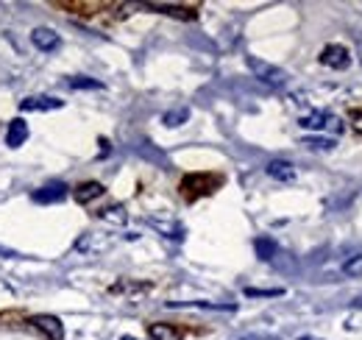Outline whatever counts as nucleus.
Returning <instances> with one entry per match:
<instances>
[{"label":"nucleus","mask_w":362,"mask_h":340,"mask_svg":"<svg viewBox=\"0 0 362 340\" xmlns=\"http://www.w3.org/2000/svg\"><path fill=\"white\" fill-rule=\"evenodd\" d=\"M359 59H362V42H359Z\"/></svg>","instance_id":"393cba45"},{"label":"nucleus","mask_w":362,"mask_h":340,"mask_svg":"<svg viewBox=\"0 0 362 340\" xmlns=\"http://www.w3.org/2000/svg\"><path fill=\"white\" fill-rule=\"evenodd\" d=\"M67 87H70V90H101L103 84L95 81V79H87V76H79V79H70Z\"/></svg>","instance_id":"ddd939ff"},{"label":"nucleus","mask_w":362,"mask_h":340,"mask_svg":"<svg viewBox=\"0 0 362 340\" xmlns=\"http://www.w3.org/2000/svg\"><path fill=\"white\" fill-rule=\"evenodd\" d=\"M345 274H362V257H354L351 262H345Z\"/></svg>","instance_id":"6ab92c4d"},{"label":"nucleus","mask_w":362,"mask_h":340,"mask_svg":"<svg viewBox=\"0 0 362 340\" xmlns=\"http://www.w3.org/2000/svg\"><path fill=\"white\" fill-rule=\"evenodd\" d=\"M268 176L276 179V181H293L296 179V168L290 162H284V159H273L268 165Z\"/></svg>","instance_id":"f8f14e48"},{"label":"nucleus","mask_w":362,"mask_h":340,"mask_svg":"<svg viewBox=\"0 0 362 340\" xmlns=\"http://www.w3.org/2000/svg\"><path fill=\"white\" fill-rule=\"evenodd\" d=\"M26 140H28V123L23 117H14L9 123V128H6V146L9 148H20Z\"/></svg>","instance_id":"6e6552de"},{"label":"nucleus","mask_w":362,"mask_h":340,"mask_svg":"<svg viewBox=\"0 0 362 340\" xmlns=\"http://www.w3.org/2000/svg\"><path fill=\"white\" fill-rule=\"evenodd\" d=\"M257 251H259L262 259H273L276 257V243L268 240V237H262V240H257Z\"/></svg>","instance_id":"2eb2a0df"},{"label":"nucleus","mask_w":362,"mask_h":340,"mask_svg":"<svg viewBox=\"0 0 362 340\" xmlns=\"http://www.w3.org/2000/svg\"><path fill=\"white\" fill-rule=\"evenodd\" d=\"M148 334H151L154 340H181V337H184V332H181L179 326H173V323H162V321L148 323Z\"/></svg>","instance_id":"9b49d317"},{"label":"nucleus","mask_w":362,"mask_h":340,"mask_svg":"<svg viewBox=\"0 0 362 340\" xmlns=\"http://www.w3.org/2000/svg\"><path fill=\"white\" fill-rule=\"evenodd\" d=\"M245 64H248V70H251L259 81H265V84H270V87H284L287 79H290L284 70H279V67H273V64H268V61H262V59H257V56H248Z\"/></svg>","instance_id":"f03ea898"},{"label":"nucleus","mask_w":362,"mask_h":340,"mask_svg":"<svg viewBox=\"0 0 362 340\" xmlns=\"http://www.w3.org/2000/svg\"><path fill=\"white\" fill-rule=\"evenodd\" d=\"M221 184H223V179L214 176V173H190V176L181 179L179 190H181V198H184V201H195V198L212 195Z\"/></svg>","instance_id":"f257e3e1"},{"label":"nucleus","mask_w":362,"mask_h":340,"mask_svg":"<svg viewBox=\"0 0 362 340\" xmlns=\"http://www.w3.org/2000/svg\"><path fill=\"white\" fill-rule=\"evenodd\" d=\"M103 192H106V187L101 181H84V184H79L76 190H72V195H76L79 203H90V201L101 198Z\"/></svg>","instance_id":"9d476101"},{"label":"nucleus","mask_w":362,"mask_h":340,"mask_svg":"<svg viewBox=\"0 0 362 340\" xmlns=\"http://www.w3.org/2000/svg\"><path fill=\"white\" fill-rule=\"evenodd\" d=\"M61 106H64V101H59L53 95H31L20 103L23 112H50V109H61Z\"/></svg>","instance_id":"423d86ee"},{"label":"nucleus","mask_w":362,"mask_h":340,"mask_svg":"<svg viewBox=\"0 0 362 340\" xmlns=\"http://www.w3.org/2000/svg\"><path fill=\"white\" fill-rule=\"evenodd\" d=\"M348 117H351V126L362 134V109H351V114H348Z\"/></svg>","instance_id":"aec40b11"},{"label":"nucleus","mask_w":362,"mask_h":340,"mask_svg":"<svg viewBox=\"0 0 362 340\" xmlns=\"http://www.w3.org/2000/svg\"><path fill=\"white\" fill-rule=\"evenodd\" d=\"M345 329L351 332V329H362V310H356V312H351L348 318H345Z\"/></svg>","instance_id":"a211bd4d"},{"label":"nucleus","mask_w":362,"mask_h":340,"mask_svg":"<svg viewBox=\"0 0 362 340\" xmlns=\"http://www.w3.org/2000/svg\"><path fill=\"white\" fill-rule=\"evenodd\" d=\"M321 64L332 67V70H345V67L351 64V53L343 45H326L321 50Z\"/></svg>","instance_id":"39448f33"},{"label":"nucleus","mask_w":362,"mask_h":340,"mask_svg":"<svg viewBox=\"0 0 362 340\" xmlns=\"http://www.w3.org/2000/svg\"><path fill=\"white\" fill-rule=\"evenodd\" d=\"M28 323H31L45 340H64V326H61V321H59L56 315H34Z\"/></svg>","instance_id":"20e7f679"},{"label":"nucleus","mask_w":362,"mask_h":340,"mask_svg":"<svg viewBox=\"0 0 362 340\" xmlns=\"http://www.w3.org/2000/svg\"><path fill=\"white\" fill-rule=\"evenodd\" d=\"M31 42L39 48V50H56L59 48V34L53 28H34L31 31Z\"/></svg>","instance_id":"1a4fd4ad"},{"label":"nucleus","mask_w":362,"mask_h":340,"mask_svg":"<svg viewBox=\"0 0 362 340\" xmlns=\"http://www.w3.org/2000/svg\"><path fill=\"white\" fill-rule=\"evenodd\" d=\"M187 117H190V112H187V109H176V112H168V114L162 117V123L173 128V126H181Z\"/></svg>","instance_id":"4468645a"},{"label":"nucleus","mask_w":362,"mask_h":340,"mask_svg":"<svg viewBox=\"0 0 362 340\" xmlns=\"http://www.w3.org/2000/svg\"><path fill=\"white\" fill-rule=\"evenodd\" d=\"M301 340H318V337H301Z\"/></svg>","instance_id":"b1692460"},{"label":"nucleus","mask_w":362,"mask_h":340,"mask_svg":"<svg viewBox=\"0 0 362 340\" xmlns=\"http://www.w3.org/2000/svg\"><path fill=\"white\" fill-rule=\"evenodd\" d=\"M304 146H310V148H321V151H332L337 143H334V140H304Z\"/></svg>","instance_id":"f3484780"},{"label":"nucleus","mask_w":362,"mask_h":340,"mask_svg":"<svg viewBox=\"0 0 362 340\" xmlns=\"http://www.w3.org/2000/svg\"><path fill=\"white\" fill-rule=\"evenodd\" d=\"M245 340H273V337H245Z\"/></svg>","instance_id":"4be33fe9"},{"label":"nucleus","mask_w":362,"mask_h":340,"mask_svg":"<svg viewBox=\"0 0 362 340\" xmlns=\"http://www.w3.org/2000/svg\"><path fill=\"white\" fill-rule=\"evenodd\" d=\"M301 126L304 128H312V131H343V123L340 117H334L332 112H310L301 117Z\"/></svg>","instance_id":"7ed1b4c3"},{"label":"nucleus","mask_w":362,"mask_h":340,"mask_svg":"<svg viewBox=\"0 0 362 340\" xmlns=\"http://www.w3.org/2000/svg\"><path fill=\"white\" fill-rule=\"evenodd\" d=\"M151 9H157V12H165V14H179V17H192V14H195L192 9H179V6H159V3H151Z\"/></svg>","instance_id":"dca6fc26"},{"label":"nucleus","mask_w":362,"mask_h":340,"mask_svg":"<svg viewBox=\"0 0 362 340\" xmlns=\"http://www.w3.org/2000/svg\"><path fill=\"white\" fill-rule=\"evenodd\" d=\"M245 296H276V290H254V288H248Z\"/></svg>","instance_id":"412c9836"},{"label":"nucleus","mask_w":362,"mask_h":340,"mask_svg":"<svg viewBox=\"0 0 362 340\" xmlns=\"http://www.w3.org/2000/svg\"><path fill=\"white\" fill-rule=\"evenodd\" d=\"M120 340H137V337H131V334H123V337H120Z\"/></svg>","instance_id":"5701e85b"},{"label":"nucleus","mask_w":362,"mask_h":340,"mask_svg":"<svg viewBox=\"0 0 362 340\" xmlns=\"http://www.w3.org/2000/svg\"><path fill=\"white\" fill-rule=\"evenodd\" d=\"M67 195V184H61V181H53V184H45V187H39L31 198L37 201V203H59L61 198Z\"/></svg>","instance_id":"0eeeda50"}]
</instances>
